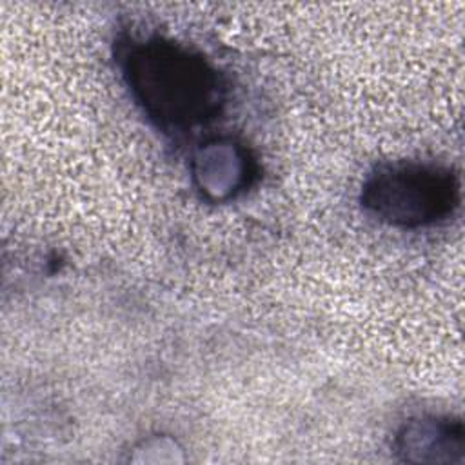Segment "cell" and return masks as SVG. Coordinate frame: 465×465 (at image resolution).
Wrapping results in <instances>:
<instances>
[{
	"mask_svg": "<svg viewBox=\"0 0 465 465\" xmlns=\"http://www.w3.org/2000/svg\"><path fill=\"white\" fill-rule=\"evenodd\" d=\"M118 67L131 98L160 131L178 134L214 120L227 85L200 51L162 35L120 44Z\"/></svg>",
	"mask_w": 465,
	"mask_h": 465,
	"instance_id": "obj_1",
	"label": "cell"
},
{
	"mask_svg": "<svg viewBox=\"0 0 465 465\" xmlns=\"http://www.w3.org/2000/svg\"><path fill=\"white\" fill-rule=\"evenodd\" d=\"M360 202L367 214L385 225L429 227L447 220L460 205V180L443 163L389 162L367 174Z\"/></svg>",
	"mask_w": 465,
	"mask_h": 465,
	"instance_id": "obj_2",
	"label": "cell"
},
{
	"mask_svg": "<svg viewBox=\"0 0 465 465\" xmlns=\"http://www.w3.org/2000/svg\"><path fill=\"white\" fill-rule=\"evenodd\" d=\"M191 178L203 200L225 203L249 191L258 178V163L242 140L214 136L194 151Z\"/></svg>",
	"mask_w": 465,
	"mask_h": 465,
	"instance_id": "obj_3",
	"label": "cell"
},
{
	"mask_svg": "<svg viewBox=\"0 0 465 465\" xmlns=\"http://www.w3.org/2000/svg\"><path fill=\"white\" fill-rule=\"evenodd\" d=\"M394 452L407 463H463L465 430L454 416L423 414L409 418L396 432Z\"/></svg>",
	"mask_w": 465,
	"mask_h": 465,
	"instance_id": "obj_4",
	"label": "cell"
}]
</instances>
